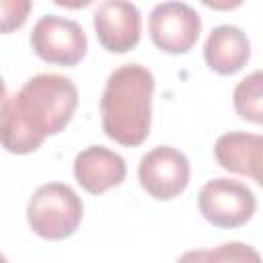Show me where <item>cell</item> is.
Instances as JSON below:
<instances>
[{"label":"cell","mask_w":263,"mask_h":263,"mask_svg":"<svg viewBox=\"0 0 263 263\" xmlns=\"http://www.w3.org/2000/svg\"><path fill=\"white\" fill-rule=\"evenodd\" d=\"M78 107L76 84L62 74H37L8 97L0 115V144L10 154L35 152L60 134Z\"/></svg>","instance_id":"obj_1"},{"label":"cell","mask_w":263,"mask_h":263,"mask_svg":"<svg viewBox=\"0 0 263 263\" xmlns=\"http://www.w3.org/2000/svg\"><path fill=\"white\" fill-rule=\"evenodd\" d=\"M154 76L142 64L115 68L101 95V121L107 138L121 146H140L150 132Z\"/></svg>","instance_id":"obj_2"},{"label":"cell","mask_w":263,"mask_h":263,"mask_svg":"<svg viewBox=\"0 0 263 263\" xmlns=\"http://www.w3.org/2000/svg\"><path fill=\"white\" fill-rule=\"evenodd\" d=\"M82 199L66 183H45L37 187L27 203V222L31 230L47 240L72 236L82 222Z\"/></svg>","instance_id":"obj_3"},{"label":"cell","mask_w":263,"mask_h":263,"mask_svg":"<svg viewBox=\"0 0 263 263\" xmlns=\"http://www.w3.org/2000/svg\"><path fill=\"white\" fill-rule=\"evenodd\" d=\"M29 41L37 58L55 66H76L88 49L82 25L60 14L41 16L35 23Z\"/></svg>","instance_id":"obj_4"},{"label":"cell","mask_w":263,"mask_h":263,"mask_svg":"<svg viewBox=\"0 0 263 263\" xmlns=\"http://www.w3.org/2000/svg\"><path fill=\"white\" fill-rule=\"evenodd\" d=\"M197 205L210 224L218 228H238L253 218L257 197L245 183L218 177L199 189Z\"/></svg>","instance_id":"obj_5"},{"label":"cell","mask_w":263,"mask_h":263,"mask_svg":"<svg viewBox=\"0 0 263 263\" xmlns=\"http://www.w3.org/2000/svg\"><path fill=\"white\" fill-rule=\"evenodd\" d=\"M148 33L160 51L187 53L201 33V16L187 2H160L150 12Z\"/></svg>","instance_id":"obj_6"},{"label":"cell","mask_w":263,"mask_h":263,"mask_svg":"<svg viewBox=\"0 0 263 263\" xmlns=\"http://www.w3.org/2000/svg\"><path fill=\"white\" fill-rule=\"evenodd\" d=\"M191 166L187 156L173 146H156L146 152L138 166L142 189L160 201L175 199L189 183Z\"/></svg>","instance_id":"obj_7"},{"label":"cell","mask_w":263,"mask_h":263,"mask_svg":"<svg viewBox=\"0 0 263 263\" xmlns=\"http://www.w3.org/2000/svg\"><path fill=\"white\" fill-rule=\"evenodd\" d=\"M97 39L111 53H125L140 43L142 14L140 8L125 0H105L97 6L95 16Z\"/></svg>","instance_id":"obj_8"},{"label":"cell","mask_w":263,"mask_h":263,"mask_svg":"<svg viewBox=\"0 0 263 263\" xmlns=\"http://www.w3.org/2000/svg\"><path fill=\"white\" fill-rule=\"evenodd\" d=\"M125 173L127 166L123 156L105 146H88L74 158V177L78 185L92 195L121 185Z\"/></svg>","instance_id":"obj_9"},{"label":"cell","mask_w":263,"mask_h":263,"mask_svg":"<svg viewBox=\"0 0 263 263\" xmlns=\"http://www.w3.org/2000/svg\"><path fill=\"white\" fill-rule=\"evenodd\" d=\"M251 58V43L240 27L218 25L205 39L203 60L210 70L230 76L247 66Z\"/></svg>","instance_id":"obj_10"},{"label":"cell","mask_w":263,"mask_h":263,"mask_svg":"<svg viewBox=\"0 0 263 263\" xmlns=\"http://www.w3.org/2000/svg\"><path fill=\"white\" fill-rule=\"evenodd\" d=\"M261 154L263 138L259 134L228 132L214 144V156L222 168L251 177L257 183H261Z\"/></svg>","instance_id":"obj_11"},{"label":"cell","mask_w":263,"mask_h":263,"mask_svg":"<svg viewBox=\"0 0 263 263\" xmlns=\"http://www.w3.org/2000/svg\"><path fill=\"white\" fill-rule=\"evenodd\" d=\"M261 72L255 70L249 76H245L234 92H232V103L234 111L238 113L240 119L251 121V123H263V103H261Z\"/></svg>","instance_id":"obj_12"},{"label":"cell","mask_w":263,"mask_h":263,"mask_svg":"<svg viewBox=\"0 0 263 263\" xmlns=\"http://www.w3.org/2000/svg\"><path fill=\"white\" fill-rule=\"evenodd\" d=\"M29 0H0V33H12L27 23L31 12Z\"/></svg>","instance_id":"obj_13"},{"label":"cell","mask_w":263,"mask_h":263,"mask_svg":"<svg viewBox=\"0 0 263 263\" xmlns=\"http://www.w3.org/2000/svg\"><path fill=\"white\" fill-rule=\"evenodd\" d=\"M212 255L216 263H261L257 249H253L251 245L238 242V240L224 242L212 249Z\"/></svg>","instance_id":"obj_14"},{"label":"cell","mask_w":263,"mask_h":263,"mask_svg":"<svg viewBox=\"0 0 263 263\" xmlns=\"http://www.w3.org/2000/svg\"><path fill=\"white\" fill-rule=\"evenodd\" d=\"M175 263H216V261H214L212 251H208V249H193V251L183 253Z\"/></svg>","instance_id":"obj_15"},{"label":"cell","mask_w":263,"mask_h":263,"mask_svg":"<svg viewBox=\"0 0 263 263\" xmlns=\"http://www.w3.org/2000/svg\"><path fill=\"white\" fill-rule=\"evenodd\" d=\"M6 101H8V92H6V84H4V80L0 76V115H2L4 107H6Z\"/></svg>","instance_id":"obj_16"},{"label":"cell","mask_w":263,"mask_h":263,"mask_svg":"<svg viewBox=\"0 0 263 263\" xmlns=\"http://www.w3.org/2000/svg\"><path fill=\"white\" fill-rule=\"evenodd\" d=\"M0 263H8V259H6V257H4L2 253H0Z\"/></svg>","instance_id":"obj_17"}]
</instances>
